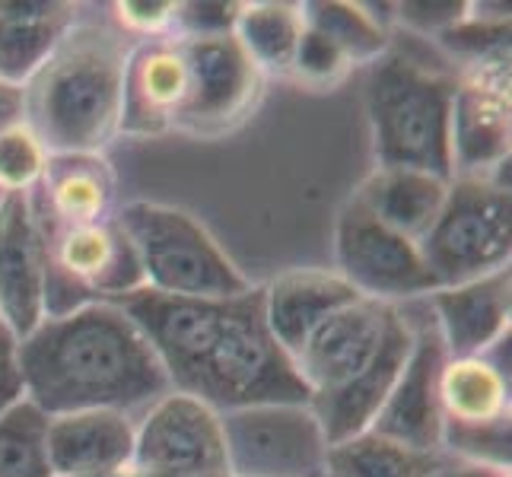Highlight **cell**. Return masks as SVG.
Wrapping results in <instances>:
<instances>
[{
    "instance_id": "6da1fadb",
    "label": "cell",
    "mask_w": 512,
    "mask_h": 477,
    "mask_svg": "<svg viewBox=\"0 0 512 477\" xmlns=\"http://www.w3.org/2000/svg\"><path fill=\"white\" fill-rule=\"evenodd\" d=\"M160 357L172 392L214 411L255 404H309V388L274 341L264 318V287L233 299H179L140 290L115 303Z\"/></svg>"
},
{
    "instance_id": "7a4b0ae2",
    "label": "cell",
    "mask_w": 512,
    "mask_h": 477,
    "mask_svg": "<svg viewBox=\"0 0 512 477\" xmlns=\"http://www.w3.org/2000/svg\"><path fill=\"white\" fill-rule=\"evenodd\" d=\"M23 392L45 417L150 408L172 392L156 350L115 303L45 318L20 341Z\"/></svg>"
},
{
    "instance_id": "3957f363",
    "label": "cell",
    "mask_w": 512,
    "mask_h": 477,
    "mask_svg": "<svg viewBox=\"0 0 512 477\" xmlns=\"http://www.w3.org/2000/svg\"><path fill=\"white\" fill-rule=\"evenodd\" d=\"M128 48L99 23H74L23 86V121L48 156L105 153L121 134Z\"/></svg>"
},
{
    "instance_id": "277c9868",
    "label": "cell",
    "mask_w": 512,
    "mask_h": 477,
    "mask_svg": "<svg viewBox=\"0 0 512 477\" xmlns=\"http://www.w3.org/2000/svg\"><path fill=\"white\" fill-rule=\"evenodd\" d=\"M455 74L388 48L366 80L376 169H420L452 182Z\"/></svg>"
},
{
    "instance_id": "5b68a950",
    "label": "cell",
    "mask_w": 512,
    "mask_h": 477,
    "mask_svg": "<svg viewBox=\"0 0 512 477\" xmlns=\"http://www.w3.org/2000/svg\"><path fill=\"white\" fill-rule=\"evenodd\" d=\"M115 220L128 233L144 268L147 290L153 293L179 299H233L255 287L207 233V226L182 207L131 201L115 210Z\"/></svg>"
},
{
    "instance_id": "8992f818",
    "label": "cell",
    "mask_w": 512,
    "mask_h": 477,
    "mask_svg": "<svg viewBox=\"0 0 512 477\" xmlns=\"http://www.w3.org/2000/svg\"><path fill=\"white\" fill-rule=\"evenodd\" d=\"M506 172L509 166L490 175H455L449 182L443 210L417 242L439 290L509 268L512 201Z\"/></svg>"
},
{
    "instance_id": "52a82bcc",
    "label": "cell",
    "mask_w": 512,
    "mask_h": 477,
    "mask_svg": "<svg viewBox=\"0 0 512 477\" xmlns=\"http://www.w3.org/2000/svg\"><path fill=\"white\" fill-rule=\"evenodd\" d=\"M42 233L48 249L45 318L67 315L90 303H118L147 290L144 268L115 214L86 226L42 223Z\"/></svg>"
},
{
    "instance_id": "ba28073f",
    "label": "cell",
    "mask_w": 512,
    "mask_h": 477,
    "mask_svg": "<svg viewBox=\"0 0 512 477\" xmlns=\"http://www.w3.org/2000/svg\"><path fill=\"white\" fill-rule=\"evenodd\" d=\"M188 64V99L172 134L214 140L245 125L268 77L229 35H175Z\"/></svg>"
},
{
    "instance_id": "9c48e42d",
    "label": "cell",
    "mask_w": 512,
    "mask_h": 477,
    "mask_svg": "<svg viewBox=\"0 0 512 477\" xmlns=\"http://www.w3.org/2000/svg\"><path fill=\"white\" fill-rule=\"evenodd\" d=\"M334 258L347 284L363 299L398 306L401 299L430 296L439 290L420 245L376 220L369 210L350 198L334 226Z\"/></svg>"
},
{
    "instance_id": "30bf717a",
    "label": "cell",
    "mask_w": 512,
    "mask_h": 477,
    "mask_svg": "<svg viewBox=\"0 0 512 477\" xmlns=\"http://www.w3.org/2000/svg\"><path fill=\"white\" fill-rule=\"evenodd\" d=\"M233 477H325L328 443L309 404H255L223 414Z\"/></svg>"
},
{
    "instance_id": "8fae6325",
    "label": "cell",
    "mask_w": 512,
    "mask_h": 477,
    "mask_svg": "<svg viewBox=\"0 0 512 477\" xmlns=\"http://www.w3.org/2000/svg\"><path fill=\"white\" fill-rule=\"evenodd\" d=\"M137 474H229L223 414L210 404L169 392L153 401L134 439Z\"/></svg>"
},
{
    "instance_id": "7c38bea8",
    "label": "cell",
    "mask_w": 512,
    "mask_h": 477,
    "mask_svg": "<svg viewBox=\"0 0 512 477\" xmlns=\"http://www.w3.org/2000/svg\"><path fill=\"white\" fill-rule=\"evenodd\" d=\"M509 166V51L465 64L452 96V179Z\"/></svg>"
},
{
    "instance_id": "4fadbf2b",
    "label": "cell",
    "mask_w": 512,
    "mask_h": 477,
    "mask_svg": "<svg viewBox=\"0 0 512 477\" xmlns=\"http://www.w3.org/2000/svg\"><path fill=\"white\" fill-rule=\"evenodd\" d=\"M48 249L29 194H0V322L23 341L45 322Z\"/></svg>"
},
{
    "instance_id": "5bb4252c",
    "label": "cell",
    "mask_w": 512,
    "mask_h": 477,
    "mask_svg": "<svg viewBox=\"0 0 512 477\" xmlns=\"http://www.w3.org/2000/svg\"><path fill=\"white\" fill-rule=\"evenodd\" d=\"M398 306H385L376 299H357L312 331V338L293 357L299 379L309 395H328L357 379L379 353L385 331L392 325Z\"/></svg>"
},
{
    "instance_id": "9a60e30c",
    "label": "cell",
    "mask_w": 512,
    "mask_h": 477,
    "mask_svg": "<svg viewBox=\"0 0 512 477\" xmlns=\"http://www.w3.org/2000/svg\"><path fill=\"white\" fill-rule=\"evenodd\" d=\"M446 363V347L439 341L436 325H417L411 357L379 411L373 433L417 452L443 455L446 420L439 408V369Z\"/></svg>"
},
{
    "instance_id": "2e32d148",
    "label": "cell",
    "mask_w": 512,
    "mask_h": 477,
    "mask_svg": "<svg viewBox=\"0 0 512 477\" xmlns=\"http://www.w3.org/2000/svg\"><path fill=\"white\" fill-rule=\"evenodd\" d=\"M414 334H417V325L398 309L373 363H369L357 379H350L344 388H338V392L309 398V408L315 420H319L328 446L373 430L379 411L385 408L404 363L411 357Z\"/></svg>"
},
{
    "instance_id": "e0dca14e",
    "label": "cell",
    "mask_w": 512,
    "mask_h": 477,
    "mask_svg": "<svg viewBox=\"0 0 512 477\" xmlns=\"http://www.w3.org/2000/svg\"><path fill=\"white\" fill-rule=\"evenodd\" d=\"M188 99V64L175 35L150 39L128 51L121 134L163 137L175 131Z\"/></svg>"
},
{
    "instance_id": "ac0fdd59",
    "label": "cell",
    "mask_w": 512,
    "mask_h": 477,
    "mask_svg": "<svg viewBox=\"0 0 512 477\" xmlns=\"http://www.w3.org/2000/svg\"><path fill=\"white\" fill-rule=\"evenodd\" d=\"M433 325L446 357H487L509 338L512 277L509 268L471 284L443 287L430 293Z\"/></svg>"
},
{
    "instance_id": "d6986e66",
    "label": "cell",
    "mask_w": 512,
    "mask_h": 477,
    "mask_svg": "<svg viewBox=\"0 0 512 477\" xmlns=\"http://www.w3.org/2000/svg\"><path fill=\"white\" fill-rule=\"evenodd\" d=\"M137 423L121 411H74L48 417L45 452L55 477H90L134 468Z\"/></svg>"
},
{
    "instance_id": "ffe728a7",
    "label": "cell",
    "mask_w": 512,
    "mask_h": 477,
    "mask_svg": "<svg viewBox=\"0 0 512 477\" xmlns=\"http://www.w3.org/2000/svg\"><path fill=\"white\" fill-rule=\"evenodd\" d=\"M115 191V169L102 153L48 156L42 182L32 191V207L48 226H86L112 217Z\"/></svg>"
},
{
    "instance_id": "44dd1931",
    "label": "cell",
    "mask_w": 512,
    "mask_h": 477,
    "mask_svg": "<svg viewBox=\"0 0 512 477\" xmlns=\"http://www.w3.org/2000/svg\"><path fill=\"white\" fill-rule=\"evenodd\" d=\"M357 299L363 296L338 271L299 268L274 277L264 287V318H268L274 341L293 360L328 315Z\"/></svg>"
},
{
    "instance_id": "7402d4cb",
    "label": "cell",
    "mask_w": 512,
    "mask_h": 477,
    "mask_svg": "<svg viewBox=\"0 0 512 477\" xmlns=\"http://www.w3.org/2000/svg\"><path fill=\"white\" fill-rule=\"evenodd\" d=\"M74 23V4L0 0V83L26 86Z\"/></svg>"
},
{
    "instance_id": "603a6c76",
    "label": "cell",
    "mask_w": 512,
    "mask_h": 477,
    "mask_svg": "<svg viewBox=\"0 0 512 477\" xmlns=\"http://www.w3.org/2000/svg\"><path fill=\"white\" fill-rule=\"evenodd\" d=\"M449 182L420 169H373L353 191L369 214L395 233L420 242L446 204Z\"/></svg>"
},
{
    "instance_id": "cb8c5ba5",
    "label": "cell",
    "mask_w": 512,
    "mask_h": 477,
    "mask_svg": "<svg viewBox=\"0 0 512 477\" xmlns=\"http://www.w3.org/2000/svg\"><path fill=\"white\" fill-rule=\"evenodd\" d=\"M303 10L299 4H239V16L233 26V39L245 48L264 77H290L296 48L303 39Z\"/></svg>"
},
{
    "instance_id": "d4e9b609",
    "label": "cell",
    "mask_w": 512,
    "mask_h": 477,
    "mask_svg": "<svg viewBox=\"0 0 512 477\" xmlns=\"http://www.w3.org/2000/svg\"><path fill=\"white\" fill-rule=\"evenodd\" d=\"M443 468L439 452H417L373 430L328 446L325 455V477H439Z\"/></svg>"
},
{
    "instance_id": "484cf974",
    "label": "cell",
    "mask_w": 512,
    "mask_h": 477,
    "mask_svg": "<svg viewBox=\"0 0 512 477\" xmlns=\"http://www.w3.org/2000/svg\"><path fill=\"white\" fill-rule=\"evenodd\" d=\"M303 23L331 39L350 64H376L388 48V29L379 23L376 13H369L363 4H347V0H319V4H299Z\"/></svg>"
},
{
    "instance_id": "4316f807",
    "label": "cell",
    "mask_w": 512,
    "mask_h": 477,
    "mask_svg": "<svg viewBox=\"0 0 512 477\" xmlns=\"http://www.w3.org/2000/svg\"><path fill=\"white\" fill-rule=\"evenodd\" d=\"M48 417L32 401L0 414V477H55L45 452Z\"/></svg>"
},
{
    "instance_id": "83f0119b",
    "label": "cell",
    "mask_w": 512,
    "mask_h": 477,
    "mask_svg": "<svg viewBox=\"0 0 512 477\" xmlns=\"http://www.w3.org/2000/svg\"><path fill=\"white\" fill-rule=\"evenodd\" d=\"M48 166V150L42 147L26 121L0 131V191L4 194H29L39 188Z\"/></svg>"
},
{
    "instance_id": "f1b7e54d",
    "label": "cell",
    "mask_w": 512,
    "mask_h": 477,
    "mask_svg": "<svg viewBox=\"0 0 512 477\" xmlns=\"http://www.w3.org/2000/svg\"><path fill=\"white\" fill-rule=\"evenodd\" d=\"M350 70L353 64L338 45L309 26L303 29V39H299L296 61H293V74H290L293 80L309 86V90H331V86L344 83Z\"/></svg>"
},
{
    "instance_id": "f546056e",
    "label": "cell",
    "mask_w": 512,
    "mask_h": 477,
    "mask_svg": "<svg viewBox=\"0 0 512 477\" xmlns=\"http://www.w3.org/2000/svg\"><path fill=\"white\" fill-rule=\"evenodd\" d=\"M175 10H179V4H172V0H125V4H115L118 23L131 35H140L144 42L175 35Z\"/></svg>"
},
{
    "instance_id": "4dcf8cb0",
    "label": "cell",
    "mask_w": 512,
    "mask_h": 477,
    "mask_svg": "<svg viewBox=\"0 0 512 477\" xmlns=\"http://www.w3.org/2000/svg\"><path fill=\"white\" fill-rule=\"evenodd\" d=\"M236 16L239 4H179L175 35H229Z\"/></svg>"
},
{
    "instance_id": "1f68e13d",
    "label": "cell",
    "mask_w": 512,
    "mask_h": 477,
    "mask_svg": "<svg viewBox=\"0 0 512 477\" xmlns=\"http://www.w3.org/2000/svg\"><path fill=\"white\" fill-rule=\"evenodd\" d=\"M16 350H20V341H16V334L0 322V414H7L13 404H20L26 398Z\"/></svg>"
},
{
    "instance_id": "d6a6232c",
    "label": "cell",
    "mask_w": 512,
    "mask_h": 477,
    "mask_svg": "<svg viewBox=\"0 0 512 477\" xmlns=\"http://www.w3.org/2000/svg\"><path fill=\"white\" fill-rule=\"evenodd\" d=\"M401 13V23H408L420 32H446L452 29L458 20H465V10L468 4H404L398 7Z\"/></svg>"
},
{
    "instance_id": "836d02e7",
    "label": "cell",
    "mask_w": 512,
    "mask_h": 477,
    "mask_svg": "<svg viewBox=\"0 0 512 477\" xmlns=\"http://www.w3.org/2000/svg\"><path fill=\"white\" fill-rule=\"evenodd\" d=\"M23 109H26L23 86L0 83V131L16 125V121H23Z\"/></svg>"
},
{
    "instance_id": "e575fe53",
    "label": "cell",
    "mask_w": 512,
    "mask_h": 477,
    "mask_svg": "<svg viewBox=\"0 0 512 477\" xmlns=\"http://www.w3.org/2000/svg\"><path fill=\"white\" fill-rule=\"evenodd\" d=\"M439 477H509V468L465 462V465H458V468H443V471H439Z\"/></svg>"
},
{
    "instance_id": "d590c367",
    "label": "cell",
    "mask_w": 512,
    "mask_h": 477,
    "mask_svg": "<svg viewBox=\"0 0 512 477\" xmlns=\"http://www.w3.org/2000/svg\"><path fill=\"white\" fill-rule=\"evenodd\" d=\"M140 477H233V474H204V471H188V474H140Z\"/></svg>"
},
{
    "instance_id": "8d00e7d4",
    "label": "cell",
    "mask_w": 512,
    "mask_h": 477,
    "mask_svg": "<svg viewBox=\"0 0 512 477\" xmlns=\"http://www.w3.org/2000/svg\"><path fill=\"white\" fill-rule=\"evenodd\" d=\"M90 477H140L134 468H128V471H112V474H90Z\"/></svg>"
}]
</instances>
